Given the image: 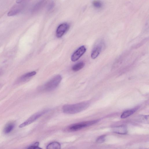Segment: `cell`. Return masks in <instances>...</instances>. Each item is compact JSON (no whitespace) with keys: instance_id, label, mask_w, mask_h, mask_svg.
Listing matches in <instances>:
<instances>
[{"instance_id":"cell-1","label":"cell","mask_w":149,"mask_h":149,"mask_svg":"<svg viewBox=\"0 0 149 149\" xmlns=\"http://www.w3.org/2000/svg\"><path fill=\"white\" fill-rule=\"evenodd\" d=\"M89 105V103L87 102L73 104H65L62 107V110L64 113L66 114H74L84 110Z\"/></svg>"},{"instance_id":"cell-15","label":"cell","mask_w":149,"mask_h":149,"mask_svg":"<svg viewBox=\"0 0 149 149\" xmlns=\"http://www.w3.org/2000/svg\"><path fill=\"white\" fill-rule=\"evenodd\" d=\"M39 143L36 142L34 144L29 147L27 149H42L38 146Z\"/></svg>"},{"instance_id":"cell-8","label":"cell","mask_w":149,"mask_h":149,"mask_svg":"<svg viewBox=\"0 0 149 149\" xmlns=\"http://www.w3.org/2000/svg\"><path fill=\"white\" fill-rule=\"evenodd\" d=\"M15 126V123L12 122L7 123L5 126L3 132L5 134H8L13 129Z\"/></svg>"},{"instance_id":"cell-16","label":"cell","mask_w":149,"mask_h":149,"mask_svg":"<svg viewBox=\"0 0 149 149\" xmlns=\"http://www.w3.org/2000/svg\"><path fill=\"white\" fill-rule=\"evenodd\" d=\"M104 136H100V137H99L97 140V142L99 143L102 142L104 141Z\"/></svg>"},{"instance_id":"cell-10","label":"cell","mask_w":149,"mask_h":149,"mask_svg":"<svg viewBox=\"0 0 149 149\" xmlns=\"http://www.w3.org/2000/svg\"><path fill=\"white\" fill-rule=\"evenodd\" d=\"M136 110V109L135 108L125 111L122 114L120 118H126L133 114Z\"/></svg>"},{"instance_id":"cell-4","label":"cell","mask_w":149,"mask_h":149,"mask_svg":"<svg viewBox=\"0 0 149 149\" xmlns=\"http://www.w3.org/2000/svg\"><path fill=\"white\" fill-rule=\"evenodd\" d=\"M97 121L96 120L82 122L72 124L68 128V130L70 131H77L92 124Z\"/></svg>"},{"instance_id":"cell-13","label":"cell","mask_w":149,"mask_h":149,"mask_svg":"<svg viewBox=\"0 0 149 149\" xmlns=\"http://www.w3.org/2000/svg\"><path fill=\"white\" fill-rule=\"evenodd\" d=\"M84 65V62H80L74 65L72 68V69L74 71H77L82 68Z\"/></svg>"},{"instance_id":"cell-2","label":"cell","mask_w":149,"mask_h":149,"mask_svg":"<svg viewBox=\"0 0 149 149\" xmlns=\"http://www.w3.org/2000/svg\"><path fill=\"white\" fill-rule=\"evenodd\" d=\"M62 79L61 75H56L40 87V89L43 91L49 92L52 91L58 87Z\"/></svg>"},{"instance_id":"cell-11","label":"cell","mask_w":149,"mask_h":149,"mask_svg":"<svg viewBox=\"0 0 149 149\" xmlns=\"http://www.w3.org/2000/svg\"><path fill=\"white\" fill-rule=\"evenodd\" d=\"M36 73L35 71H32L26 73L22 75L20 78V80L24 81L26 80L35 75Z\"/></svg>"},{"instance_id":"cell-6","label":"cell","mask_w":149,"mask_h":149,"mask_svg":"<svg viewBox=\"0 0 149 149\" xmlns=\"http://www.w3.org/2000/svg\"><path fill=\"white\" fill-rule=\"evenodd\" d=\"M69 28V25L67 23H63L60 24L56 29V37L58 38L62 37L68 30Z\"/></svg>"},{"instance_id":"cell-9","label":"cell","mask_w":149,"mask_h":149,"mask_svg":"<svg viewBox=\"0 0 149 149\" xmlns=\"http://www.w3.org/2000/svg\"><path fill=\"white\" fill-rule=\"evenodd\" d=\"M61 148V144L57 142H52L47 146V149H60Z\"/></svg>"},{"instance_id":"cell-12","label":"cell","mask_w":149,"mask_h":149,"mask_svg":"<svg viewBox=\"0 0 149 149\" xmlns=\"http://www.w3.org/2000/svg\"><path fill=\"white\" fill-rule=\"evenodd\" d=\"M114 132L120 134H124L127 133V130L126 127L123 126L116 127L113 130Z\"/></svg>"},{"instance_id":"cell-17","label":"cell","mask_w":149,"mask_h":149,"mask_svg":"<svg viewBox=\"0 0 149 149\" xmlns=\"http://www.w3.org/2000/svg\"><path fill=\"white\" fill-rule=\"evenodd\" d=\"M21 1H22L21 0H17L16 1L17 3H20L21 2Z\"/></svg>"},{"instance_id":"cell-5","label":"cell","mask_w":149,"mask_h":149,"mask_svg":"<svg viewBox=\"0 0 149 149\" xmlns=\"http://www.w3.org/2000/svg\"><path fill=\"white\" fill-rule=\"evenodd\" d=\"M86 48L84 46H82L77 49L72 54L71 59L72 61L75 62L78 60L85 53Z\"/></svg>"},{"instance_id":"cell-3","label":"cell","mask_w":149,"mask_h":149,"mask_svg":"<svg viewBox=\"0 0 149 149\" xmlns=\"http://www.w3.org/2000/svg\"><path fill=\"white\" fill-rule=\"evenodd\" d=\"M50 110L49 109H47L36 112L31 115L27 119L21 124L19 127H23L28 125L36 120L41 116L49 112Z\"/></svg>"},{"instance_id":"cell-14","label":"cell","mask_w":149,"mask_h":149,"mask_svg":"<svg viewBox=\"0 0 149 149\" xmlns=\"http://www.w3.org/2000/svg\"><path fill=\"white\" fill-rule=\"evenodd\" d=\"M93 6L97 8H100L102 6V3L98 1H94L93 2Z\"/></svg>"},{"instance_id":"cell-7","label":"cell","mask_w":149,"mask_h":149,"mask_svg":"<svg viewBox=\"0 0 149 149\" xmlns=\"http://www.w3.org/2000/svg\"><path fill=\"white\" fill-rule=\"evenodd\" d=\"M102 45L101 43L96 45L92 51L91 56L93 59L96 58L100 54L102 49Z\"/></svg>"}]
</instances>
